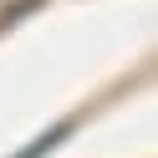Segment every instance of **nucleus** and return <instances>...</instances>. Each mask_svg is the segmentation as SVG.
Segmentation results:
<instances>
[{
	"label": "nucleus",
	"instance_id": "nucleus-1",
	"mask_svg": "<svg viewBox=\"0 0 158 158\" xmlns=\"http://www.w3.org/2000/svg\"><path fill=\"white\" fill-rule=\"evenodd\" d=\"M72 127H77V123H72V117H61V123H56V127H46V133H36V138H31V143H26V148H21V153H10V158H46V153H51V148H56V143H61V138H66V133H72Z\"/></svg>",
	"mask_w": 158,
	"mask_h": 158
}]
</instances>
